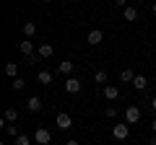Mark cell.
Instances as JSON below:
<instances>
[{
	"mask_svg": "<svg viewBox=\"0 0 156 145\" xmlns=\"http://www.w3.org/2000/svg\"><path fill=\"white\" fill-rule=\"evenodd\" d=\"M143 112H140V106H128L125 109V124H138Z\"/></svg>",
	"mask_w": 156,
	"mask_h": 145,
	"instance_id": "1",
	"label": "cell"
},
{
	"mask_svg": "<svg viewBox=\"0 0 156 145\" xmlns=\"http://www.w3.org/2000/svg\"><path fill=\"white\" fill-rule=\"evenodd\" d=\"M50 140H52V132H50V130L39 127L37 132H34V143H37V145H50Z\"/></svg>",
	"mask_w": 156,
	"mask_h": 145,
	"instance_id": "2",
	"label": "cell"
},
{
	"mask_svg": "<svg viewBox=\"0 0 156 145\" xmlns=\"http://www.w3.org/2000/svg\"><path fill=\"white\" fill-rule=\"evenodd\" d=\"M112 135H115V140H128L130 137V124H115Z\"/></svg>",
	"mask_w": 156,
	"mask_h": 145,
	"instance_id": "3",
	"label": "cell"
},
{
	"mask_svg": "<svg viewBox=\"0 0 156 145\" xmlns=\"http://www.w3.org/2000/svg\"><path fill=\"white\" fill-rule=\"evenodd\" d=\"M81 88H83V83H81L78 78H73V75L65 78V91L68 93H81Z\"/></svg>",
	"mask_w": 156,
	"mask_h": 145,
	"instance_id": "4",
	"label": "cell"
},
{
	"mask_svg": "<svg viewBox=\"0 0 156 145\" xmlns=\"http://www.w3.org/2000/svg\"><path fill=\"white\" fill-rule=\"evenodd\" d=\"M37 80H39V86H52L55 72H52V70H39V72H37Z\"/></svg>",
	"mask_w": 156,
	"mask_h": 145,
	"instance_id": "5",
	"label": "cell"
},
{
	"mask_svg": "<svg viewBox=\"0 0 156 145\" xmlns=\"http://www.w3.org/2000/svg\"><path fill=\"white\" fill-rule=\"evenodd\" d=\"M26 112H31V114L42 112V99H39V96H29L26 99Z\"/></svg>",
	"mask_w": 156,
	"mask_h": 145,
	"instance_id": "6",
	"label": "cell"
},
{
	"mask_svg": "<svg viewBox=\"0 0 156 145\" xmlns=\"http://www.w3.org/2000/svg\"><path fill=\"white\" fill-rule=\"evenodd\" d=\"M37 55H39V60H50V57L55 55V47H52V44H47V42H44V44H39Z\"/></svg>",
	"mask_w": 156,
	"mask_h": 145,
	"instance_id": "7",
	"label": "cell"
},
{
	"mask_svg": "<svg viewBox=\"0 0 156 145\" xmlns=\"http://www.w3.org/2000/svg\"><path fill=\"white\" fill-rule=\"evenodd\" d=\"M86 42H89L91 47H99L101 42H104V34H101L99 29H94V31H89V36H86Z\"/></svg>",
	"mask_w": 156,
	"mask_h": 145,
	"instance_id": "8",
	"label": "cell"
},
{
	"mask_svg": "<svg viewBox=\"0 0 156 145\" xmlns=\"http://www.w3.org/2000/svg\"><path fill=\"white\" fill-rule=\"evenodd\" d=\"M70 127H73V119H70V114L60 112V114H57V130H70Z\"/></svg>",
	"mask_w": 156,
	"mask_h": 145,
	"instance_id": "9",
	"label": "cell"
},
{
	"mask_svg": "<svg viewBox=\"0 0 156 145\" xmlns=\"http://www.w3.org/2000/svg\"><path fill=\"white\" fill-rule=\"evenodd\" d=\"M18 49H21L23 57H31V55H34V42H31V39H23L21 44H18Z\"/></svg>",
	"mask_w": 156,
	"mask_h": 145,
	"instance_id": "10",
	"label": "cell"
},
{
	"mask_svg": "<svg viewBox=\"0 0 156 145\" xmlns=\"http://www.w3.org/2000/svg\"><path fill=\"white\" fill-rule=\"evenodd\" d=\"M73 60H62L60 65H57V72H62V75H68V78H70V72H73Z\"/></svg>",
	"mask_w": 156,
	"mask_h": 145,
	"instance_id": "11",
	"label": "cell"
},
{
	"mask_svg": "<svg viewBox=\"0 0 156 145\" xmlns=\"http://www.w3.org/2000/svg\"><path fill=\"white\" fill-rule=\"evenodd\" d=\"M120 80H122V83H130V86H133V80H135V72L130 70V67H122V70H120Z\"/></svg>",
	"mask_w": 156,
	"mask_h": 145,
	"instance_id": "12",
	"label": "cell"
},
{
	"mask_svg": "<svg viewBox=\"0 0 156 145\" xmlns=\"http://www.w3.org/2000/svg\"><path fill=\"white\" fill-rule=\"evenodd\" d=\"M133 88H135V91H146V88H148V78H146V75H135Z\"/></svg>",
	"mask_w": 156,
	"mask_h": 145,
	"instance_id": "13",
	"label": "cell"
},
{
	"mask_svg": "<svg viewBox=\"0 0 156 145\" xmlns=\"http://www.w3.org/2000/svg\"><path fill=\"white\" fill-rule=\"evenodd\" d=\"M117 96H120V88L117 86H104V99L107 101H115Z\"/></svg>",
	"mask_w": 156,
	"mask_h": 145,
	"instance_id": "14",
	"label": "cell"
},
{
	"mask_svg": "<svg viewBox=\"0 0 156 145\" xmlns=\"http://www.w3.org/2000/svg\"><path fill=\"white\" fill-rule=\"evenodd\" d=\"M122 16H125V21H138V8L135 5H128L122 11Z\"/></svg>",
	"mask_w": 156,
	"mask_h": 145,
	"instance_id": "15",
	"label": "cell"
},
{
	"mask_svg": "<svg viewBox=\"0 0 156 145\" xmlns=\"http://www.w3.org/2000/svg\"><path fill=\"white\" fill-rule=\"evenodd\" d=\"M5 75H8L11 80L18 78V62H8V65H5Z\"/></svg>",
	"mask_w": 156,
	"mask_h": 145,
	"instance_id": "16",
	"label": "cell"
},
{
	"mask_svg": "<svg viewBox=\"0 0 156 145\" xmlns=\"http://www.w3.org/2000/svg\"><path fill=\"white\" fill-rule=\"evenodd\" d=\"M23 36H26V39L37 36V23H31V21H26V23H23Z\"/></svg>",
	"mask_w": 156,
	"mask_h": 145,
	"instance_id": "17",
	"label": "cell"
},
{
	"mask_svg": "<svg viewBox=\"0 0 156 145\" xmlns=\"http://www.w3.org/2000/svg\"><path fill=\"white\" fill-rule=\"evenodd\" d=\"M3 119H5L8 124H11V122H18V109H16V106H11V109H5V117H3Z\"/></svg>",
	"mask_w": 156,
	"mask_h": 145,
	"instance_id": "18",
	"label": "cell"
},
{
	"mask_svg": "<svg viewBox=\"0 0 156 145\" xmlns=\"http://www.w3.org/2000/svg\"><path fill=\"white\" fill-rule=\"evenodd\" d=\"M107 80H109L107 70H96V72H94V83H99V86H107Z\"/></svg>",
	"mask_w": 156,
	"mask_h": 145,
	"instance_id": "19",
	"label": "cell"
},
{
	"mask_svg": "<svg viewBox=\"0 0 156 145\" xmlns=\"http://www.w3.org/2000/svg\"><path fill=\"white\" fill-rule=\"evenodd\" d=\"M11 88H13V91H23V88H26V80H23V78L11 80Z\"/></svg>",
	"mask_w": 156,
	"mask_h": 145,
	"instance_id": "20",
	"label": "cell"
},
{
	"mask_svg": "<svg viewBox=\"0 0 156 145\" xmlns=\"http://www.w3.org/2000/svg\"><path fill=\"white\" fill-rule=\"evenodd\" d=\"M5 132L11 135V137H18V135H21L18 132V124H5Z\"/></svg>",
	"mask_w": 156,
	"mask_h": 145,
	"instance_id": "21",
	"label": "cell"
},
{
	"mask_svg": "<svg viewBox=\"0 0 156 145\" xmlns=\"http://www.w3.org/2000/svg\"><path fill=\"white\" fill-rule=\"evenodd\" d=\"M104 117L107 119H115L117 117V106H107V109H104Z\"/></svg>",
	"mask_w": 156,
	"mask_h": 145,
	"instance_id": "22",
	"label": "cell"
},
{
	"mask_svg": "<svg viewBox=\"0 0 156 145\" xmlns=\"http://www.w3.org/2000/svg\"><path fill=\"white\" fill-rule=\"evenodd\" d=\"M16 145H31V137H29V135H18V137H16Z\"/></svg>",
	"mask_w": 156,
	"mask_h": 145,
	"instance_id": "23",
	"label": "cell"
},
{
	"mask_svg": "<svg viewBox=\"0 0 156 145\" xmlns=\"http://www.w3.org/2000/svg\"><path fill=\"white\" fill-rule=\"evenodd\" d=\"M115 8L117 11H125V8H128V0H115Z\"/></svg>",
	"mask_w": 156,
	"mask_h": 145,
	"instance_id": "24",
	"label": "cell"
},
{
	"mask_svg": "<svg viewBox=\"0 0 156 145\" xmlns=\"http://www.w3.org/2000/svg\"><path fill=\"white\" fill-rule=\"evenodd\" d=\"M37 57H39V55H31V57H23V65H34V62H37Z\"/></svg>",
	"mask_w": 156,
	"mask_h": 145,
	"instance_id": "25",
	"label": "cell"
},
{
	"mask_svg": "<svg viewBox=\"0 0 156 145\" xmlns=\"http://www.w3.org/2000/svg\"><path fill=\"white\" fill-rule=\"evenodd\" d=\"M151 132H154V135H156V117H154V119H151Z\"/></svg>",
	"mask_w": 156,
	"mask_h": 145,
	"instance_id": "26",
	"label": "cell"
},
{
	"mask_svg": "<svg viewBox=\"0 0 156 145\" xmlns=\"http://www.w3.org/2000/svg\"><path fill=\"white\" fill-rule=\"evenodd\" d=\"M148 145H156V135H151V137H148Z\"/></svg>",
	"mask_w": 156,
	"mask_h": 145,
	"instance_id": "27",
	"label": "cell"
},
{
	"mask_svg": "<svg viewBox=\"0 0 156 145\" xmlns=\"http://www.w3.org/2000/svg\"><path fill=\"white\" fill-rule=\"evenodd\" d=\"M65 145H78V140H76V137H70V140H68Z\"/></svg>",
	"mask_w": 156,
	"mask_h": 145,
	"instance_id": "28",
	"label": "cell"
},
{
	"mask_svg": "<svg viewBox=\"0 0 156 145\" xmlns=\"http://www.w3.org/2000/svg\"><path fill=\"white\" fill-rule=\"evenodd\" d=\"M151 109H154V112H156V96H154V99H151Z\"/></svg>",
	"mask_w": 156,
	"mask_h": 145,
	"instance_id": "29",
	"label": "cell"
},
{
	"mask_svg": "<svg viewBox=\"0 0 156 145\" xmlns=\"http://www.w3.org/2000/svg\"><path fill=\"white\" fill-rule=\"evenodd\" d=\"M151 11H154V13H156V3H154V5H151Z\"/></svg>",
	"mask_w": 156,
	"mask_h": 145,
	"instance_id": "30",
	"label": "cell"
}]
</instances>
